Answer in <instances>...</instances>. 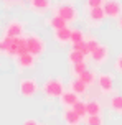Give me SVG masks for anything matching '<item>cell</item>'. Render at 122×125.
Returning a JSON list of instances; mask_svg holds the SVG:
<instances>
[{
    "mask_svg": "<svg viewBox=\"0 0 122 125\" xmlns=\"http://www.w3.org/2000/svg\"><path fill=\"white\" fill-rule=\"evenodd\" d=\"M53 15L61 17L68 25L78 21V18H79V12H78V8H76V5H74L73 0H66V2L56 3V5L53 7Z\"/></svg>",
    "mask_w": 122,
    "mask_h": 125,
    "instance_id": "1",
    "label": "cell"
},
{
    "mask_svg": "<svg viewBox=\"0 0 122 125\" xmlns=\"http://www.w3.org/2000/svg\"><path fill=\"white\" fill-rule=\"evenodd\" d=\"M66 87H64V82L61 77H50L43 82L41 86V92L45 94L46 99H59L61 95L64 94Z\"/></svg>",
    "mask_w": 122,
    "mask_h": 125,
    "instance_id": "2",
    "label": "cell"
},
{
    "mask_svg": "<svg viewBox=\"0 0 122 125\" xmlns=\"http://www.w3.org/2000/svg\"><path fill=\"white\" fill-rule=\"evenodd\" d=\"M26 38V46H28V53L35 58H41L46 51V41L40 36L38 33L35 31H30V33H25Z\"/></svg>",
    "mask_w": 122,
    "mask_h": 125,
    "instance_id": "3",
    "label": "cell"
},
{
    "mask_svg": "<svg viewBox=\"0 0 122 125\" xmlns=\"http://www.w3.org/2000/svg\"><path fill=\"white\" fill-rule=\"evenodd\" d=\"M7 43H8V48H7V56L8 58H15V59H17L18 56L28 53V46H26L25 35L20 36V38H7Z\"/></svg>",
    "mask_w": 122,
    "mask_h": 125,
    "instance_id": "4",
    "label": "cell"
},
{
    "mask_svg": "<svg viewBox=\"0 0 122 125\" xmlns=\"http://www.w3.org/2000/svg\"><path fill=\"white\" fill-rule=\"evenodd\" d=\"M40 91V86H38V81L35 77H23L20 79L18 82V94L25 99H32L35 97Z\"/></svg>",
    "mask_w": 122,
    "mask_h": 125,
    "instance_id": "5",
    "label": "cell"
},
{
    "mask_svg": "<svg viewBox=\"0 0 122 125\" xmlns=\"http://www.w3.org/2000/svg\"><path fill=\"white\" fill-rule=\"evenodd\" d=\"M106 18H107V17H106V13H104L102 7L88 8V10H86V15H84V20H86L88 26H91V28H99V26H102Z\"/></svg>",
    "mask_w": 122,
    "mask_h": 125,
    "instance_id": "6",
    "label": "cell"
},
{
    "mask_svg": "<svg viewBox=\"0 0 122 125\" xmlns=\"http://www.w3.org/2000/svg\"><path fill=\"white\" fill-rule=\"evenodd\" d=\"M23 35H25V23L17 18L10 20L3 28V36L5 38H20Z\"/></svg>",
    "mask_w": 122,
    "mask_h": 125,
    "instance_id": "7",
    "label": "cell"
},
{
    "mask_svg": "<svg viewBox=\"0 0 122 125\" xmlns=\"http://www.w3.org/2000/svg\"><path fill=\"white\" fill-rule=\"evenodd\" d=\"M97 87L102 94L114 92V76L111 73H99L97 74Z\"/></svg>",
    "mask_w": 122,
    "mask_h": 125,
    "instance_id": "8",
    "label": "cell"
},
{
    "mask_svg": "<svg viewBox=\"0 0 122 125\" xmlns=\"http://www.w3.org/2000/svg\"><path fill=\"white\" fill-rule=\"evenodd\" d=\"M102 8H104L106 17L111 20H117L122 15V2L121 0H106Z\"/></svg>",
    "mask_w": 122,
    "mask_h": 125,
    "instance_id": "9",
    "label": "cell"
},
{
    "mask_svg": "<svg viewBox=\"0 0 122 125\" xmlns=\"http://www.w3.org/2000/svg\"><path fill=\"white\" fill-rule=\"evenodd\" d=\"M53 8L51 0H30V10H32L35 15H40L43 17Z\"/></svg>",
    "mask_w": 122,
    "mask_h": 125,
    "instance_id": "10",
    "label": "cell"
},
{
    "mask_svg": "<svg viewBox=\"0 0 122 125\" xmlns=\"http://www.w3.org/2000/svg\"><path fill=\"white\" fill-rule=\"evenodd\" d=\"M91 59H92V62H94L96 66H102L104 62L109 59V46L101 44L96 51L91 53Z\"/></svg>",
    "mask_w": 122,
    "mask_h": 125,
    "instance_id": "11",
    "label": "cell"
},
{
    "mask_svg": "<svg viewBox=\"0 0 122 125\" xmlns=\"http://www.w3.org/2000/svg\"><path fill=\"white\" fill-rule=\"evenodd\" d=\"M71 31H73V28H69V26L53 31V40H55V41H56L58 44L64 46V44L71 43Z\"/></svg>",
    "mask_w": 122,
    "mask_h": 125,
    "instance_id": "12",
    "label": "cell"
},
{
    "mask_svg": "<svg viewBox=\"0 0 122 125\" xmlns=\"http://www.w3.org/2000/svg\"><path fill=\"white\" fill-rule=\"evenodd\" d=\"M17 66H18V69H33L35 68V64H36V58L32 56L30 53H26V54H22V56H18L17 59Z\"/></svg>",
    "mask_w": 122,
    "mask_h": 125,
    "instance_id": "13",
    "label": "cell"
},
{
    "mask_svg": "<svg viewBox=\"0 0 122 125\" xmlns=\"http://www.w3.org/2000/svg\"><path fill=\"white\" fill-rule=\"evenodd\" d=\"M61 119H63L64 125H81V122H83V119L73 109H64L61 114Z\"/></svg>",
    "mask_w": 122,
    "mask_h": 125,
    "instance_id": "14",
    "label": "cell"
},
{
    "mask_svg": "<svg viewBox=\"0 0 122 125\" xmlns=\"http://www.w3.org/2000/svg\"><path fill=\"white\" fill-rule=\"evenodd\" d=\"M79 100V95L74 94L73 91H64V94L59 97V102L64 109H73V105Z\"/></svg>",
    "mask_w": 122,
    "mask_h": 125,
    "instance_id": "15",
    "label": "cell"
},
{
    "mask_svg": "<svg viewBox=\"0 0 122 125\" xmlns=\"http://www.w3.org/2000/svg\"><path fill=\"white\" fill-rule=\"evenodd\" d=\"M46 26L51 28L53 31H56V30H61V28H66L68 23L61 17H58V15H51L50 18H46Z\"/></svg>",
    "mask_w": 122,
    "mask_h": 125,
    "instance_id": "16",
    "label": "cell"
},
{
    "mask_svg": "<svg viewBox=\"0 0 122 125\" xmlns=\"http://www.w3.org/2000/svg\"><path fill=\"white\" fill-rule=\"evenodd\" d=\"M69 91H73L74 94H78V95L81 97V95H84V94L88 92V86H86L84 82H81V79L74 77V79L69 81Z\"/></svg>",
    "mask_w": 122,
    "mask_h": 125,
    "instance_id": "17",
    "label": "cell"
},
{
    "mask_svg": "<svg viewBox=\"0 0 122 125\" xmlns=\"http://www.w3.org/2000/svg\"><path fill=\"white\" fill-rule=\"evenodd\" d=\"M86 109H88V115H101L102 114V104L97 99L86 100Z\"/></svg>",
    "mask_w": 122,
    "mask_h": 125,
    "instance_id": "18",
    "label": "cell"
},
{
    "mask_svg": "<svg viewBox=\"0 0 122 125\" xmlns=\"http://www.w3.org/2000/svg\"><path fill=\"white\" fill-rule=\"evenodd\" d=\"M109 105H111V110L116 112L117 115H122V94H116L112 95L109 100Z\"/></svg>",
    "mask_w": 122,
    "mask_h": 125,
    "instance_id": "19",
    "label": "cell"
},
{
    "mask_svg": "<svg viewBox=\"0 0 122 125\" xmlns=\"http://www.w3.org/2000/svg\"><path fill=\"white\" fill-rule=\"evenodd\" d=\"M78 79H81V82H84V84H86V86L89 87V86H92V84H94V82L97 81V74L94 73V71L88 69V71H84V73H83L81 76H79Z\"/></svg>",
    "mask_w": 122,
    "mask_h": 125,
    "instance_id": "20",
    "label": "cell"
},
{
    "mask_svg": "<svg viewBox=\"0 0 122 125\" xmlns=\"http://www.w3.org/2000/svg\"><path fill=\"white\" fill-rule=\"evenodd\" d=\"M83 61H86V56L81 51H76L71 48V51L68 53V62L73 66V64H78V62H83Z\"/></svg>",
    "mask_w": 122,
    "mask_h": 125,
    "instance_id": "21",
    "label": "cell"
},
{
    "mask_svg": "<svg viewBox=\"0 0 122 125\" xmlns=\"http://www.w3.org/2000/svg\"><path fill=\"white\" fill-rule=\"evenodd\" d=\"M84 40H86V33L81 28H73V31H71V44L83 43Z\"/></svg>",
    "mask_w": 122,
    "mask_h": 125,
    "instance_id": "22",
    "label": "cell"
},
{
    "mask_svg": "<svg viewBox=\"0 0 122 125\" xmlns=\"http://www.w3.org/2000/svg\"><path fill=\"white\" fill-rule=\"evenodd\" d=\"M73 110H74V112L78 114V115H79V117H81V119H86V117H88V109H86V100H78L76 104H74V105H73Z\"/></svg>",
    "mask_w": 122,
    "mask_h": 125,
    "instance_id": "23",
    "label": "cell"
},
{
    "mask_svg": "<svg viewBox=\"0 0 122 125\" xmlns=\"http://www.w3.org/2000/svg\"><path fill=\"white\" fill-rule=\"evenodd\" d=\"M84 71H88V62L86 61L78 62V64H73V66H71V74L74 76V77H79Z\"/></svg>",
    "mask_w": 122,
    "mask_h": 125,
    "instance_id": "24",
    "label": "cell"
},
{
    "mask_svg": "<svg viewBox=\"0 0 122 125\" xmlns=\"http://www.w3.org/2000/svg\"><path fill=\"white\" fill-rule=\"evenodd\" d=\"M86 46H88V50H89V56L92 51H96L99 46H101V43H99V40H97L96 36H92V35H89V36H86Z\"/></svg>",
    "mask_w": 122,
    "mask_h": 125,
    "instance_id": "25",
    "label": "cell"
},
{
    "mask_svg": "<svg viewBox=\"0 0 122 125\" xmlns=\"http://www.w3.org/2000/svg\"><path fill=\"white\" fill-rule=\"evenodd\" d=\"M86 125H104L102 115H88L86 117Z\"/></svg>",
    "mask_w": 122,
    "mask_h": 125,
    "instance_id": "26",
    "label": "cell"
},
{
    "mask_svg": "<svg viewBox=\"0 0 122 125\" xmlns=\"http://www.w3.org/2000/svg\"><path fill=\"white\" fill-rule=\"evenodd\" d=\"M73 50L81 51L84 56H89V50H88V46H86V41H83V43H76V44H73Z\"/></svg>",
    "mask_w": 122,
    "mask_h": 125,
    "instance_id": "27",
    "label": "cell"
},
{
    "mask_svg": "<svg viewBox=\"0 0 122 125\" xmlns=\"http://www.w3.org/2000/svg\"><path fill=\"white\" fill-rule=\"evenodd\" d=\"M114 71L122 74V53H119L116 56V59H114Z\"/></svg>",
    "mask_w": 122,
    "mask_h": 125,
    "instance_id": "28",
    "label": "cell"
},
{
    "mask_svg": "<svg viewBox=\"0 0 122 125\" xmlns=\"http://www.w3.org/2000/svg\"><path fill=\"white\" fill-rule=\"evenodd\" d=\"M104 3H106V0H86L88 8H97V7H102Z\"/></svg>",
    "mask_w": 122,
    "mask_h": 125,
    "instance_id": "29",
    "label": "cell"
},
{
    "mask_svg": "<svg viewBox=\"0 0 122 125\" xmlns=\"http://www.w3.org/2000/svg\"><path fill=\"white\" fill-rule=\"evenodd\" d=\"M7 48H8V43H7V38H0V56H7Z\"/></svg>",
    "mask_w": 122,
    "mask_h": 125,
    "instance_id": "30",
    "label": "cell"
},
{
    "mask_svg": "<svg viewBox=\"0 0 122 125\" xmlns=\"http://www.w3.org/2000/svg\"><path fill=\"white\" fill-rule=\"evenodd\" d=\"M23 125H40V122L36 119H26L25 122H23Z\"/></svg>",
    "mask_w": 122,
    "mask_h": 125,
    "instance_id": "31",
    "label": "cell"
},
{
    "mask_svg": "<svg viewBox=\"0 0 122 125\" xmlns=\"http://www.w3.org/2000/svg\"><path fill=\"white\" fill-rule=\"evenodd\" d=\"M116 26H117V30H122V15L116 20Z\"/></svg>",
    "mask_w": 122,
    "mask_h": 125,
    "instance_id": "32",
    "label": "cell"
},
{
    "mask_svg": "<svg viewBox=\"0 0 122 125\" xmlns=\"http://www.w3.org/2000/svg\"><path fill=\"white\" fill-rule=\"evenodd\" d=\"M7 3H10V5H13V3H22L23 0H5Z\"/></svg>",
    "mask_w": 122,
    "mask_h": 125,
    "instance_id": "33",
    "label": "cell"
},
{
    "mask_svg": "<svg viewBox=\"0 0 122 125\" xmlns=\"http://www.w3.org/2000/svg\"><path fill=\"white\" fill-rule=\"evenodd\" d=\"M40 125H45V124H40Z\"/></svg>",
    "mask_w": 122,
    "mask_h": 125,
    "instance_id": "34",
    "label": "cell"
}]
</instances>
